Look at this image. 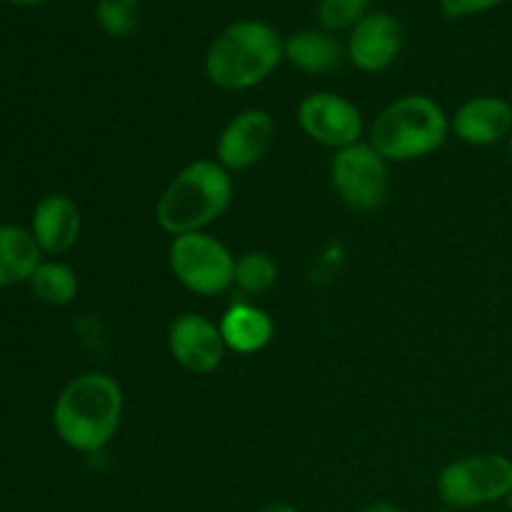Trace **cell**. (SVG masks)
<instances>
[{"label":"cell","instance_id":"14","mask_svg":"<svg viewBox=\"0 0 512 512\" xmlns=\"http://www.w3.org/2000/svg\"><path fill=\"white\" fill-rule=\"evenodd\" d=\"M285 58L298 70L310 75H328L340 68L345 58V48L338 38L323 30H300L293 33L283 45Z\"/></svg>","mask_w":512,"mask_h":512},{"label":"cell","instance_id":"12","mask_svg":"<svg viewBox=\"0 0 512 512\" xmlns=\"http://www.w3.org/2000/svg\"><path fill=\"white\" fill-rule=\"evenodd\" d=\"M450 130L468 145H495L512 130V108L503 98L478 95L455 110Z\"/></svg>","mask_w":512,"mask_h":512},{"label":"cell","instance_id":"27","mask_svg":"<svg viewBox=\"0 0 512 512\" xmlns=\"http://www.w3.org/2000/svg\"><path fill=\"white\" fill-rule=\"evenodd\" d=\"M443 512H450V510H443Z\"/></svg>","mask_w":512,"mask_h":512},{"label":"cell","instance_id":"13","mask_svg":"<svg viewBox=\"0 0 512 512\" xmlns=\"http://www.w3.org/2000/svg\"><path fill=\"white\" fill-rule=\"evenodd\" d=\"M80 210L68 195H48L35 205L33 238L43 253L63 255L78 243Z\"/></svg>","mask_w":512,"mask_h":512},{"label":"cell","instance_id":"4","mask_svg":"<svg viewBox=\"0 0 512 512\" xmlns=\"http://www.w3.org/2000/svg\"><path fill=\"white\" fill-rule=\"evenodd\" d=\"M450 118L428 95H403L375 118L370 145L385 160H415L443 148Z\"/></svg>","mask_w":512,"mask_h":512},{"label":"cell","instance_id":"16","mask_svg":"<svg viewBox=\"0 0 512 512\" xmlns=\"http://www.w3.org/2000/svg\"><path fill=\"white\" fill-rule=\"evenodd\" d=\"M33 233L20 225H0V288L25 283L43 263Z\"/></svg>","mask_w":512,"mask_h":512},{"label":"cell","instance_id":"5","mask_svg":"<svg viewBox=\"0 0 512 512\" xmlns=\"http://www.w3.org/2000/svg\"><path fill=\"white\" fill-rule=\"evenodd\" d=\"M168 260L178 283L185 285L195 295L213 298V295L225 293L233 285V253L215 235L205 233V230L173 238Z\"/></svg>","mask_w":512,"mask_h":512},{"label":"cell","instance_id":"1","mask_svg":"<svg viewBox=\"0 0 512 512\" xmlns=\"http://www.w3.org/2000/svg\"><path fill=\"white\" fill-rule=\"evenodd\" d=\"M123 418V390L110 375L83 373L60 390L53 408L58 438L78 453H98L115 438Z\"/></svg>","mask_w":512,"mask_h":512},{"label":"cell","instance_id":"15","mask_svg":"<svg viewBox=\"0 0 512 512\" xmlns=\"http://www.w3.org/2000/svg\"><path fill=\"white\" fill-rule=\"evenodd\" d=\"M225 348L240 355L260 353L273 340V320L255 305H233L220 320Z\"/></svg>","mask_w":512,"mask_h":512},{"label":"cell","instance_id":"21","mask_svg":"<svg viewBox=\"0 0 512 512\" xmlns=\"http://www.w3.org/2000/svg\"><path fill=\"white\" fill-rule=\"evenodd\" d=\"M500 3H505V0H440V8L448 18H465V15L485 13Z\"/></svg>","mask_w":512,"mask_h":512},{"label":"cell","instance_id":"24","mask_svg":"<svg viewBox=\"0 0 512 512\" xmlns=\"http://www.w3.org/2000/svg\"><path fill=\"white\" fill-rule=\"evenodd\" d=\"M5 3L18 5V8H33V5H43L48 3V0H5Z\"/></svg>","mask_w":512,"mask_h":512},{"label":"cell","instance_id":"26","mask_svg":"<svg viewBox=\"0 0 512 512\" xmlns=\"http://www.w3.org/2000/svg\"><path fill=\"white\" fill-rule=\"evenodd\" d=\"M510 160H512V135H510Z\"/></svg>","mask_w":512,"mask_h":512},{"label":"cell","instance_id":"6","mask_svg":"<svg viewBox=\"0 0 512 512\" xmlns=\"http://www.w3.org/2000/svg\"><path fill=\"white\" fill-rule=\"evenodd\" d=\"M512 490V460L505 455H473L455 460L440 473L438 495L450 508H475L500 498Z\"/></svg>","mask_w":512,"mask_h":512},{"label":"cell","instance_id":"25","mask_svg":"<svg viewBox=\"0 0 512 512\" xmlns=\"http://www.w3.org/2000/svg\"><path fill=\"white\" fill-rule=\"evenodd\" d=\"M508 505H510V512H512V490H510V495H508Z\"/></svg>","mask_w":512,"mask_h":512},{"label":"cell","instance_id":"20","mask_svg":"<svg viewBox=\"0 0 512 512\" xmlns=\"http://www.w3.org/2000/svg\"><path fill=\"white\" fill-rule=\"evenodd\" d=\"M370 0H320L318 20L325 30L355 28L368 13Z\"/></svg>","mask_w":512,"mask_h":512},{"label":"cell","instance_id":"23","mask_svg":"<svg viewBox=\"0 0 512 512\" xmlns=\"http://www.w3.org/2000/svg\"><path fill=\"white\" fill-rule=\"evenodd\" d=\"M260 512H298V508H293L290 503H275V505H268V508H263Z\"/></svg>","mask_w":512,"mask_h":512},{"label":"cell","instance_id":"3","mask_svg":"<svg viewBox=\"0 0 512 512\" xmlns=\"http://www.w3.org/2000/svg\"><path fill=\"white\" fill-rule=\"evenodd\" d=\"M285 40L260 20L228 25L205 53V73L223 90H248L273 75L285 58Z\"/></svg>","mask_w":512,"mask_h":512},{"label":"cell","instance_id":"8","mask_svg":"<svg viewBox=\"0 0 512 512\" xmlns=\"http://www.w3.org/2000/svg\"><path fill=\"white\" fill-rule=\"evenodd\" d=\"M298 123L308 138L328 148L343 150L360 143L363 115L338 93H310L298 105Z\"/></svg>","mask_w":512,"mask_h":512},{"label":"cell","instance_id":"11","mask_svg":"<svg viewBox=\"0 0 512 512\" xmlns=\"http://www.w3.org/2000/svg\"><path fill=\"white\" fill-rule=\"evenodd\" d=\"M403 48V28L388 13L365 15L348 40V58L365 73H380L398 58Z\"/></svg>","mask_w":512,"mask_h":512},{"label":"cell","instance_id":"10","mask_svg":"<svg viewBox=\"0 0 512 512\" xmlns=\"http://www.w3.org/2000/svg\"><path fill=\"white\" fill-rule=\"evenodd\" d=\"M275 123L260 108L243 110L223 128L218 138V163L225 170H248L265 158L273 143Z\"/></svg>","mask_w":512,"mask_h":512},{"label":"cell","instance_id":"2","mask_svg":"<svg viewBox=\"0 0 512 512\" xmlns=\"http://www.w3.org/2000/svg\"><path fill=\"white\" fill-rule=\"evenodd\" d=\"M233 178L218 160H195L168 183L155 205V220L170 235L200 233L228 210Z\"/></svg>","mask_w":512,"mask_h":512},{"label":"cell","instance_id":"18","mask_svg":"<svg viewBox=\"0 0 512 512\" xmlns=\"http://www.w3.org/2000/svg\"><path fill=\"white\" fill-rule=\"evenodd\" d=\"M275 280H278V265H275V260L270 255L250 250V253H243L240 258H235L233 285H238L243 293H265V290L273 288Z\"/></svg>","mask_w":512,"mask_h":512},{"label":"cell","instance_id":"17","mask_svg":"<svg viewBox=\"0 0 512 512\" xmlns=\"http://www.w3.org/2000/svg\"><path fill=\"white\" fill-rule=\"evenodd\" d=\"M28 283L35 298L48 305H68L78 295V275L58 260L40 263Z\"/></svg>","mask_w":512,"mask_h":512},{"label":"cell","instance_id":"19","mask_svg":"<svg viewBox=\"0 0 512 512\" xmlns=\"http://www.w3.org/2000/svg\"><path fill=\"white\" fill-rule=\"evenodd\" d=\"M95 18L100 28L113 38H125L138 28L140 0H98Z\"/></svg>","mask_w":512,"mask_h":512},{"label":"cell","instance_id":"22","mask_svg":"<svg viewBox=\"0 0 512 512\" xmlns=\"http://www.w3.org/2000/svg\"><path fill=\"white\" fill-rule=\"evenodd\" d=\"M363 512H403V510L393 503H373V505H368Z\"/></svg>","mask_w":512,"mask_h":512},{"label":"cell","instance_id":"7","mask_svg":"<svg viewBox=\"0 0 512 512\" xmlns=\"http://www.w3.org/2000/svg\"><path fill=\"white\" fill-rule=\"evenodd\" d=\"M335 193L348 208L370 213L380 208L388 195V160L370 143H355L335 150L330 163Z\"/></svg>","mask_w":512,"mask_h":512},{"label":"cell","instance_id":"9","mask_svg":"<svg viewBox=\"0 0 512 512\" xmlns=\"http://www.w3.org/2000/svg\"><path fill=\"white\" fill-rule=\"evenodd\" d=\"M168 348L175 363L195 375H208L223 363L225 340L220 325L198 313H185L170 323Z\"/></svg>","mask_w":512,"mask_h":512}]
</instances>
